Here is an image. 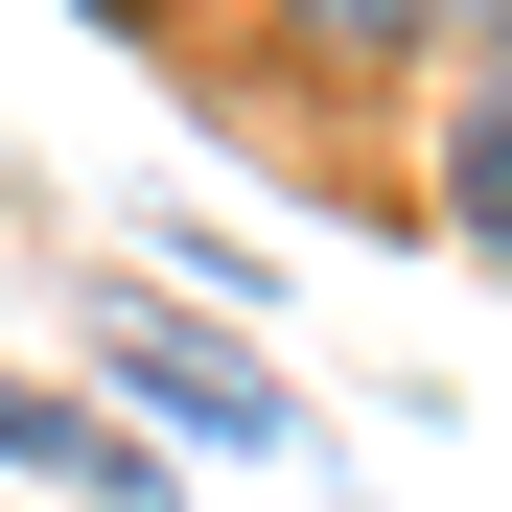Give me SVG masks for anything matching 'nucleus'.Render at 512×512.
<instances>
[{"instance_id": "1", "label": "nucleus", "mask_w": 512, "mask_h": 512, "mask_svg": "<svg viewBox=\"0 0 512 512\" xmlns=\"http://www.w3.org/2000/svg\"><path fill=\"white\" fill-rule=\"evenodd\" d=\"M117 396H163L187 443H280V419H303V396H256V350H187L163 303H117Z\"/></svg>"}, {"instance_id": "2", "label": "nucleus", "mask_w": 512, "mask_h": 512, "mask_svg": "<svg viewBox=\"0 0 512 512\" xmlns=\"http://www.w3.org/2000/svg\"><path fill=\"white\" fill-rule=\"evenodd\" d=\"M0 443H24L47 489H117V512H163V466L117 443V419H70V396H0Z\"/></svg>"}, {"instance_id": "3", "label": "nucleus", "mask_w": 512, "mask_h": 512, "mask_svg": "<svg viewBox=\"0 0 512 512\" xmlns=\"http://www.w3.org/2000/svg\"><path fill=\"white\" fill-rule=\"evenodd\" d=\"M466 233H489V256H512V94H489V117H466Z\"/></svg>"}]
</instances>
